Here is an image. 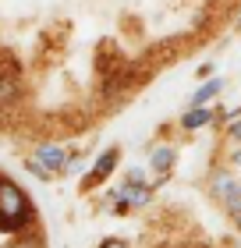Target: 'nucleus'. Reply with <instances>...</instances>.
Instances as JSON below:
<instances>
[{
  "instance_id": "1",
  "label": "nucleus",
  "mask_w": 241,
  "mask_h": 248,
  "mask_svg": "<svg viewBox=\"0 0 241 248\" xmlns=\"http://www.w3.org/2000/svg\"><path fill=\"white\" fill-rule=\"evenodd\" d=\"M32 220L29 199L15 181H0V231H21Z\"/></svg>"
},
{
  "instance_id": "2",
  "label": "nucleus",
  "mask_w": 241,
  "mask_h": 248,
  "mask_svg": "<svg viewBox=\"0 0 241 248\" xmlns=\"http://www.w3.org/2000/svg\"><path fill=\"white\" fill-rule=\"evenodd\" d=\"M117 199H121V202H117L121 209H124V206H145V202H149V191H145L142 185H131V181H128V185L117 188Z\"/></svg>"
},
{
  "instance_id": "3",
  "label": "nucleus",
  "mask_w": 241,
  "mask_h": 248,
  "mask_svg": "<svg viewBox=\"0 0 241 248\" xmlns=\"http://www.w3.org/2000/svg\"><path fill=\"white\" fill-rule=\"evenodd\" d=\"M18 96H21V85H18V75L15 71H0V107H11V103H18Z\"/></svg>"
},
{
  "instance_id": "4",
  "label": "nucleus",
  "mask_w": 241,
  "mask_h": 248,
  "mask_svg": "<svg viewBox=\"0 0 241 248\" xmlns=\"http://www.w3.org/2000/svg\"><path fill=\"white\" fill-rule=\"evenodd\" d=\"M39 163L47 167V170H64V163H67V153L61 149V145H39Z\"/></svg>"
},
{
  "instance_id": "5",
  "label": "nucleus",
  "mask_w": 241,
  "mask_h": 248,
  "mask_svg": "<svg viewBox=\"0 0 241 248\" xmlns=\"http://www.w3.org/2000/svg\"><path fill=\"white\" fill-rule=\"evenodd\" d=\"M213 121V110L209 107H192L185 117H181V124H185L188 131H195V128H202V124H209Z\"/></svg>"
},
{
  "instance_id": "6",
  "label": "nucleus",
  "mask_w": 241,
  "mask_h": 248,
  "mask_svg": "<svg viewBox=\"0 0 241 248\" xmlns=\"http://www.w3.org/2000/svg\"><path fill=\"white\" fill-rule=\"evenodd\" d=\"M170 163H174V149H153V156H149V167L160 174H167Z\"/></svg>"
},
{
  "instance_id": "7",
  "label": "nucleus",
  "mask_w": 241,
  "mask_h": 248,
  "mask_svg": "<svg viewBox=\"0 0 241 248\" xmlns=\"http://www.w3.org/2000/svg\"><path fill=\"white\" fill-rule=\"evenodd\" d=\"M117 156H121L117 149H107V153H103L99 160H96V177H107V174L113 170V163H117Z\"/></svg>"
},
{
  "instance_id": "8",
  "label": "nucleus",
  "mask_w": 241,
  "mask_h": 248,
  "mask_svg": "<svg viewBox=\"0 0 241 248\" xmlns=\"http://www.w3.org/2000/svg\"><path fill=\"white\" fill-rule=\"evenodd\" d=\"M220 85H224V82H216V78H213V82H206V85L199 89V93H195V99H192V103H195V107H202L206 99H213L216 93H220Z\"/></svg>"
},
{
  "instance_id": "9",
  "label": "nucleus",
  "mask_w": 241,
  "mask_h": 248,
  "mask_svg": "<svg viewBox=\"0 0 241 248\" xmlns=\"http://www.w3.org/2000/svg\"><path fill=\"white\" fill-rule=\"evenodd\" d=\"M7 248H43V241L36 238V234H25V238H18V241H11Z\"/></svg>"
},
{
  "instance_id": "10",
  "label": "nucleus",
  "mask_w": 241,
  "mask_h": 248,
  "mask_svg": "<svg viewBox=\"0 0 241 248\" xmlns=\"http://www.w3.org/2000/svg\"><path fill=\"white\" fill-rule=\"evenodd\" d=\"M231 135H234V139H241V117H238V121L231 124Z\"/></svg>"
},
{
  "instance_id": "11",
  "label": "nucleus",
  "mask_w": 241,
  "mask_h": 248,
  "mask_svg": "<svg viewBox=\"0 0 241 248\" xmlns=\"http://www.w3.org/2000/svg\"><path fill=\"white\" fill-rule=\"evenodd\" d=\"M103 248H124L121 241H107V245H103Z\"/></svg>"
},
{
  "instance_id": "12",
  "label": "nucleus",
  "mask_w": 241,
  "mask_h": 248,
  "mask_svg": "<svg viewBox=\"0 0 241 248\" xmlns=\"http://www.w3.org/2000/svg\"><path fill=\"white\" fill-rule=\"evenodd\" d=\"M234 163H238V167H241V149H238V153H234Z\"/></svg>"
},
{
  "instance_id": "13",
  "label": "nucleus",
  "mask_w": 241,
  "mask_h": 248,
  "mask_svg": "<svg viewBox=\"0 0 241 248\" xmlns=\"http://www.w3.org/2000/svg\"><path fill=\"white\" fill-rule=\"evenodd\" d=\"M238 227H241V209H238Z\"/></svg>"
}]
</instances>
